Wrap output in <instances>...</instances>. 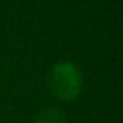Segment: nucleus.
I'll list each match as a JSON object with an SVG mask.
<instances>
[{
    "label": "nucleus",
    "instance_id": "f257e3e1",
    "mask_svg": "<svg viewBox=\"0 0 123 123\" xmlns=\"http://www.w3.org/2000/svg\"><path fill=\"white\" fill-rule=\"evenodd\" d=\"M47 86L61 101H74L83 91V73L73 61H59L47 73Z\"/></svg>",
    "mask_w": 123,
    "mask_h": 123
},
{
    "label": "nucleus",
    "instance_id": "f03ea898",
    "mask_svg": "<svg viewBox=\"0 0 123 123\" xmlns=\"http://www.w3.org/2000/svg\"><path fill=\"white\" fill-rule=\"evenodd\" d=\"M34 123H66V116L59 108L47 106V108H42L36 115Z\"/></svg>",
    "mask_w": 123,
    "mask_h": 123
}]
</instances>
